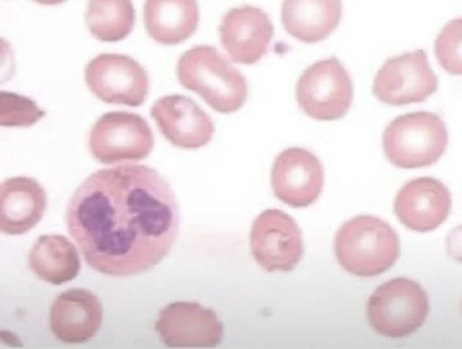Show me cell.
Segmentation results:
<instances>
[{"label": "cell", "instance_id": "obj_1", "mask_svg": "<svg viewBox=\"0 0 462 349\" xmlns=\"http://www.w3.org/2000/svg\"><path fill=\"white\" fill-rule=\"evenodd\" d=\"M66 223L88 266L125 277L163 260L176 241L180 215L170 184L154 169L123 164L91 173L77 188Z\"/></svg>", "mask_w": 462, "mask_h": 349}, {"label": "cell", "instance_id": "obj_2", "mask_svg": "<svg viewBox=\"0 0 462 349\" xmlns=\"http://www.w3.org/2000/svg\"><path fill=\"white\" fill-rule=\"evenodd\" d=\"M176 73L185 88L218 113H234L247 99L246 79L213 46L197 45L186 51L177 62Z\"/></svg>", "mask_w": 462, "mask_h": 349}, {"label": "cell", "instance_id": "obj_3", "mask_svg": "<svg viewBox=\"0 0 462 349\" xmlns=\"http://www.w3.org/2000/svg\"><path fill=\"white\" fill-rule=\"evenodd\" d=\"M338 263L349 273L373 277L389 270L400 255V241L379 217L362 215L346 221L334 239Z\"/></svg>", "mask_w": 462, "mask_h": 349}, {"label": "cell", "instance_id": "obj_4", "mask_svg": "<svg viewBox=\"0 0 462 349\" xmlns=\"http://www.w3.org/2000/svg\"><path fill=\"white\" fill-rule=\"evenodd\" d=\"M448 142L445 122L428 111H416L392 120L383 133L388 161L402 169L430 166L443 155Z\"/></svg>", "mask_w": 462, "mask_h": 349}, {"label": "cell", "instance_id": "obj_5", "mask_svg": "<svg viewBox=\"0 0 462 349\" xmlns=\"http://www.w3.org/2000/svg\"><path fill=\"white\" fill-rule=\"evenodd\" d=\"M429 311L427 293L416 281L395 278L378 286L366 304L370 326L378 334L400 338L418 330Z\"/></svg>", "mask_w": 462, "mask_h": 349}, {"label": "cell", "instance_id": "obj_6", "mask_svg": "<svg viewBox=\"0 0 462 349\" xmlns=\"http://www.w3.org/2000/svg\"><path fill=\"white\" fill-rule=\"evenodd\" d=\"M296 99L311 118L333 121L343 117L352 103L351 78L335 57L317 61L306 69L296 84Z\"/></svg>", "mask_w": 462, "mask_h": 349}, {"label": "cell", "instance_id": "obj_7", "mask_svg": "<svg viewBox=\"0 0 462 349\" xmlns=\"http://www.w3.org/2000/svg\"><path fill=\"white\" fill-rule=\"evenodd\" d=\"M153 143L146 120L140 115L124 111L101 115L88 138L92 156L104 164L143 160L152 152Z\"/></svg>", "mask_w": 462, "mask_h": 349}, {"label": "cell", "instance_id": "obj_8", "mask_svg": "<svg viewBox=\"0 0 462 349\" xmlns=\"http://www.w3.org/2000/svg\"><path fill=\"white\" fill-rule=\"evenodd\" d=\"M438 84L426 52L418 49L387 59L374 77L373 93L379 101L400 106L426 100Z\"/></svg>", "mask_w": 462, "mask_h": 349}, {"label": "cell", "instance_id": "obj_9", "mask_svg": "<svg viewBox=\"0 0 462 349\" xmlns=\"http://www.w3.org/2000/svg\"><path fill=\"white\" fill-rule=\"evenodd\" d=\"M89 90L108 104L139 106L146 99L149 78L143 67L130 56L102 53L85 68Z\"/></svg>", "mask_w": 462, "mask_h": 349}, {"label": "cell", "instance_id": "obj_10", "mask_svg": "<svg viewBox=\"0 0 462 349\" xmlns=\"http://www.w3.org/2000/svg\"><path fill=\"white\" fill-rule=\"evenodd\" d=\"M250 243L256 262L267 271H290L303 255L300 227L288 214L266 209L254 221Z\"/></svg>", "mask_w": 462, "mask_h": 349}, {"label": "cell", "instance_id": "obj_11", "mask_svg": "<svg viewBox=\"0 0 462 349\" xmlns=\"http://www.w3.org/2000/svg\"><path fill=\"white\" fill-rule=\"evenodd\" d=\"M154 330L168 347L209 348L221 343L224 326L216 313L193 301H175L165 306Z\"/></svg>", "mask_w": 462, "mask_h": 349}, {"label": "cell", "instance_id": "obj_12", "mask_svg": "<svg viewBox=\"0 0 462 349\" xmlns=\"http://www.w3.org/2000/svg\"><path fill=\"white\" fill-rule=\"evenodd\" d=\"M274 195L294 207L314 203L322 190L324 170L311 152L291 147L282 151L274 160L271 171Z\"/></svg>", "mask_w": 462, "mask_h": 349}, {"label": "cell", "instance_id": "obj_13", "mask_svg": "<svg viewBox=\"0 0 462 349\" xmlns=\"http://www.w3.org/2000/svg\"><path fill=\"white\" fill-rule=\"evenodd\" d=\"M218 32L223 48L234 62L254 64L266 54L274 28L263 10L246 5L228 10Z\"/></svg>", "mask_w": 462, "mask_h": 349}, {"label": "cell", "instance_id": "obj_14", "mask_svg": "<svg viewBox=\"0 0 462 349\" xmlns=\"http://www.w3.org/2000/svg\"><path fill=\"white\" fill-rule=\"evenodd\" d=\"M150 114L162 135L182 149H198L212 138L215 126L210 116L191 98L164 96L154 102Z\"/></svg>", "mask_w": 462, "mask_h": 349}, {"label": "cell", "instance_id": "obj_15", "mask_svg": "<svg viewBox=\"0 0 462 349\" xmlns=\"http://www.w3.org/2000/svg\"><path fill=\"white\" fill-rule=\"evenodd\" d=\"M451 196L448 188L437 179L421 177L408 181L397 193L393 208L398 219L407 228L429 232L448 217Z\"/></svg>", "mask_w": 462, "mask_h": 349}, {"label": "cell", "instance_id": "obj_16", "mask_svg": "<svg viewBox=\"0 0 462 349\" xmlns=\"http://www.w3.org/2000/svg\"><path fill=\"white\" fill-rule=\"evenodd\" d=\"M103 323V307L90 290L70 289L53 300L50 309V327L65 344H84L98 333Z\"/></svg>", "mask_w": 462, "mask_h": 349}, {"label": "cell", "instance_id": "obj_17", "mask_svg": "<svg viewBox=\"0 0 462 349\" xmlns=\"http://www.w3.org/2000/svg\"><path fill=\"white\" fill-rule=\"evenodd\" d=\"M46 207L45 189L35 179H5L0 186V231L8 235L27 233L41 221Z\"/></svg>", "mask_w": 462, "mask_h": 349}, {"label": "cell", "instance_id": "obj_18", "mask_svg": "<svg viewBox=\"0 0 462 349\" xmlns=\"http://www.w3.org/2000/svg\"><path fill=\"white\" fill-rule=\"evenodd\" d=\"M341 0H283L281 19L286 32L305 42L320 41L337 27Z\"/></svg>", "mask_w": 462, "mask_h": 349}, {"label": "cell", "instance_id": "obj_19", "mask_svg": "<svg viewBox=\"0 0 462 349\" xmlns=\"http://www.w3.org/2000/svg\"><path fill=\"white\" fill-rule=\"evenodd\" d=\"M199 21L197 0H145L143 23L158 43L174 45L190 37Z\"/></svg>", "mask_w": 462, "mask_h": 349}, {"label": "cell", "instance_id": "obj_20", "mask_svg": "<svg viewBox=\"0 0 462 349\" xmlns=\"http://www.w3.org/2000/svg\"><path fill=\"white\" fill-rule=\"evenodd\" d=\"M32 272L43 281L61 285L75 279L80 271L76 246L60 234L40 235L29 253Z\"/></svg>", "mask_w": 462, "mask_h": 349}, {"label": "cell", "instance_id": "obj_21", "mask_svg": "<svg viewBox=\"0 0 462 349\" xmlns=\"http://www.w3.org/2000/svg\"><path fill=\"white\" fill-rule=\"evenodd\" d=\"M85 18L94 37L114 42L132 32L135 14L132 0H88Z\"/></svg>", "mask_w": 462, "mask_h": 349}, {"label": "cell", "instance_id": "obj_22", "mask_svg": "<svg viewBox=\"0 0 462 349\" xmlns=\"http://www.w3.org/2000/svg\"><path fill=\"white\" fill-rule=\"evenodd\" d=\"M434 53L444 70L451 75H462V17L443 26L435 40Z\"/></svg>", "mask_w": 462, "mask_h": 349}, {"label": "cell", "instance_id": "obj_23", "mask_svg": "<svg viewBox=\"0 0 462 349\" xmlns=\"http://www.w3.org/2000/svg\"><path fill=\"white\" fill-rule=\"evenodd\" d=\"M45 112L29 97L1 91L0 124L2 126H29L43 117Z\"/></svg>", "mask_w": 462, "mask_h": 349}, {"label": "cell", "instance_id": "obj_24", "mask_svg": "<svg viewBox=\"0 0 462 349\" xmlns=\"http://www.w3.org/2000/svg\"><path fill=\"white\" fill-rule=\"evenodd\" d=\"M448 254L462 262V225L454 228L447 238Z\"/></svg>", "mask_w": 462, "mask_h": 349}, {"label": "cell", "instance_id": "obj_25", "mask_svg": "<svg viewBox=\"0 0 462 349\" xmlns=\"http://www.w3.org/2000/svg\"><path fill=\"white\" fill-rule=\"evenodd\" d=\"M33 1L36 3H39L41 5H53L61 4V3L65 2L66 0H33Z\"/></svg>", "mask_w": 462, "mask_h": 349}]
</instances>
